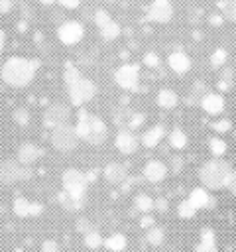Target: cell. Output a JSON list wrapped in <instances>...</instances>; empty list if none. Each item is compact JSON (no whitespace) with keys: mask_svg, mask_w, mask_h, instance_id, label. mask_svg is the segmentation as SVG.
<instances>
[{"mask_svg":"<svg viewBox=\"0 0 236 252\" xmlns=\"http://www.w3.org/2000/svg\"><path fill=\"white\" fill-rule=\"evenodd\" d=\"M39 69V59H28L22 55L8 57L0 67V79L10 87H26L33 81Z\"/></svg>","mask_w":236,"mask_h":252,"instance_id":"cell-2","label":"cell"},{"mask_svg":"<svg viewBox=\"0 0 236 252\" xmlns=\"http://www.w3.org/2000/svg\"><path fill=\"white\" fill-rule=\"evenodd\" d=\"M155 102L161 106V108H175L177 102H179V96L173 89H161L155 96Z\"/></svg>","mask_w":236,"mask_h":252,"instance_id":"cell-24","label":"cell"},{"mask_svg":"<svg viewBox=\"0 0 236 252\" xmlns=\"http://www.w3.org/2000/svg\"><path fill=\"white\" fill-rule=\"evenodd\" d=\"M208 20H210L212 26H220V24H222V16H220V14H212Z\"/></svg>","mask_w":236,"mask_h":252,"instance_id":"cell-46","label":"cell"},{"mask_svg":"<svg viewBox=\"0 0 236 252\" xmlns=\"http://www.w3.org/2000/svg\"><path fill=\"white\" fill-rule=\"evenodd\" d=\"M114 81L124 91H138L140 83V65L136 63H122L114 71Z\"/></svg>","mask_w":236,"mask_h":252,"instance_id":"cell-8","label":"cell"},{"mask_svg":"<svg viewBox=\"0 0 236 252\" xmlns=\"http://www.w3.org/2000/svg\"><path fill=\"white\" fill-rule=\"evenodd\" d=\"M85 244H87V248H98V246H104V238L100 236V232L94 228V230H90L88 234H85Z\"/></svg>","mask_w":236,"mask_h":252,"instance_id":"cell-32","label":"cell"},{"mask_svg":"<svg viewBox=\"0 0 236 252\" xmlns=\"http://www.w3.org/2000/svg\"><path fill=\"white\" fill-rule=\"evenodd\" d=\"M61 181H63V191L65 193L75 195V197H85L87 185H88V179H87V173L85 171L75 169V167H69V169L63 171Z\"/></svg>","mask_w":236,"mask_h":252,"instance_id":"cell-6","label":"cell"},{"mask_svg":"<svg viewBox=\"0 0 236 252\" xmlns=\"http://www.w3.org/2000/svg\"><path fill=\"white\" fill-rule=\"evenodd\" d=\"M155 209H157L159 213H165V211H167V201H165L163 197L157 199V201H155Z\"/></svg>","mask_w":236,"mask_h":252,"instance_id":"cell-45","label":"cell"},{"mask_svg":"<svg viewBox=\"0 0 236 252\" xmlns=\"http://www.w3.org/2000/svg\"><path fill=\"white\" fill-rule=\"evenodd\" d=\"M195 252H220L218 246H216V236H214L212 228L205 226V228L201 230V240H199Z\"/></svg>","mask_w":236,"mask_h":252,"instance_id":"cell-22","label":"cell"},{"mask_svg":"<svg viewBox=\"0 0 236 252\" xmlns=\"http://www.w3.org/2000/svg\"><path fill=\"white\" fill-rule=\"evenodd\" d=\"M177 215H179L181 219H193V217L197 215V209L193 207V203H191L189 199H183V201L177 205Z\"/></svg>","mask_w":236,"mask_h":252,"instance_id":"cell-31","label":"cell"},{"mask_svg":"<svg viewBox=\"0 0 236 252\" xmlns=\"http://www.w3.org/2000/svg\"><path fill=\"white\" fill-rule=\"evenodd\" d=\"M63 8H77L81 4V0H57Z\"/></svg>","mask_w":236,"mask_h":252,"instance_id":"cell-44","label":"cell"},{"mask_svg":"<svg viewBox=\"0 0 236 252\" xmlns=\"http://www.w3.org/2000/svg\"><path fill=\"white\" fill-rule=\"evenodd\" d=\"M144 63H146L148 67H157V65H159V55L153 53V51H148V53L144 55Z\"/></svg>","mask_w":236,"mask_h":252,"instance_id":"cell-38","label":"cell"},{"mask_svg":"<svg viewBox=\"0 0 236 252\" xmlns=\"http://www.w3.org/2000/svg\"><path fill=\"white\" fill-rule=\"evenodd\" d=\"M102 175H104V179H106L110 185H122V183L130 177V173H128V163L110 161V163L104 165Z\"/></svg>","mask_w":236,"mask_h":252,"instance_id":"cell-14","label":"cell"},{"mask_svg":"<svg viewBox=\"0 0 236 252\" xmlns=\"http://www.w3.org/2000/svg\"><path fill=\"white\" fill-rule=\"evenodd\" d=\"M140 224H142L144 228H151V226H155V220H153V217L144 215V217H142V220H140Z\"/></svg>","mask_w":236,"mask_h":252,"instance_id":"cell-42","label":"cell"},{"mask_svg":"<svg viewBox=\"0 0 236 252\" xmlns=\"http://www.w3.org/2000/svg\"><path fill=\"white\" fill-rule=\"evenodd\" d=\"M146 240H148L149 246H161L163 240H165V232H163V228L157 226V224L151 226V228H148V232H146Z\"/></svg>","mask_w":236,"mask_h":252,"instance_id":"cell-29","label":"cell"},{"mask_svg":"<svg viewBox=\"0 0 236 252\" xmlns=\"http://www.w3.org/2000/svg\"><path fill=\"white\" fill-rule=\"evenodd\" d=\"M14 8V0H0V14H8Z\"/></svg>","mask_w":236,"mask_h":252,"instance_id":"cell-41","label":"cell"},{"mask_svg":"<svg viewBox=\"0 0 236 252\" xmlns=\"http://www.w3.org/2000/svg\"><path fill=\"white\" fill-rule=\"evenodd\" d=\"M39 2H41L43 6H51V4H53V2H57V0H39Z\"/></svg>","mask_w":236,"mask_h":252,"instance_id":"cell-48","label":"cell"},{"mask_svg":"<svg viewBox=\"0 0 236 252\" xmlns=\"http://www.w3.org/2000/svg\"><path fill=\"white\" fill-rule=\"evenodd\" d=\"M232 128V122L228 120V118H220V120H214L212 122V130L216 132V134H224V132H228Z\"/></svg>","mask_w":236,"mask_h":252,"instance_id":"cell-35","label":"cell"},{"mask_svg":"<svg viewBox=\"0 0 236 252\" xmlns=\"http://www.w3.org/2000/svg\"><path fill=\"white\" fill-rule=\"evenodd\" d=\"M114 146H116V150H118L120 154L132 156V154L138 150L140 140H138V136L134 134V130L122 128V130H118V134H116V138H114Z\"/></svg>","mask_w":236,"mask_h":252,"instance_id":"cell-13","label":"cell"},{"mask_svg":"<svg viewBox=\"0 0 236 252\" xmlns=\"http://www.w3.org/2000/svg\"><path fill=\"white\" fill-rule=\"evenodd\" d=\"M12 118H14V122H16L18 126H26V124L30 122V112H28V108L18 106V108L14 110V114H12Z\"/></svg>","mask_w":236,"mask_h":252,"instance_id":"cell-34","label":"cell"},{"mask_svg":"<svg viewBox=\"0 0 236 252\" xmlns=\"http://www.w3.org/2000/svg\"><path fill=\"white\" fill-rule=\"evenodd\" d=\"M77 230L79 232H83V234H88L90 230H94V226H92V222L87 219V217H81V219H77Z\"/></svg>","mask_w":236,"mask_h":252,"instance_id":"cell-36","label":"cell"},{"mask_svg":"<svg viewBox=\"0 0 236 252\" xmlns=\"http://www.w3.org/2000/svg\"><path fill=\"white\" fill-rule=\"evenodd\" d=\"M104 246H106L110 252H122V250H126V246H128V238H126L122 232H114V234H110L108 238H104Z\"/></svg>","mask_w":236,"mask_h":252,"instance_id":"cell-25","label":"cell"},{"mask_svg":"<svg viewBox=\"0 0 236 252\" xmlns=\"http://www.w3.org/2000/svg\"><path fill=\"white\" fill-rule=\"evenodd\" d=\"M85 35V28L77 20H65L57 26V37L65 45H77Z\"/></svg>","mask_w":236,"mask_h":252,"instance_id":"cell-10","label":"cell"},{"mask_svg":"<svg viewBox=\"0 0 236 252\" xmlns=\"http://www.w3.org/2000/svg\"><path fill=\"white\" fill-rule=\"evenodd\" d=\"M163 136H165V128H163V124H153V126H149V128L142 134L140 142H142L146 148H155V146L161 142Z\"/></svg>","mask_w":236,"mask_h":252,"instance_id":"cell-21","label":"cell"},{"mask_svg":"<svg viewBox=\"0 0 236 252\" xmlns=\"http://www.w3.org/2000/svg\"><path fill=\"white\" fill-rule=\"evenodd\" d=\"M4 41H6V35H4V32L0 30V53H2V49H4Z\"/></svg>","mask_w":236,"mask_h":252,"instance_id":"cell-47","label":"cell"},{"mask_svg":"<svg viewBox=\"0 0 236 252\" xmlns=\"http://www.w3.org/2000/svg\"><path fill=\"white\" fill-rule=\"evenodd\" d=\"M63 81H65V89H67L69 100L75 106H83L85 102L92 100L94 94H96L94 83L88 77H85L81 73V69L69 59L63 65Z\"/></svg>","mask_w":236,"mask_h":252,"instance_id":"cell-1","label":"cell"},{"mask_svg":"<svg viewBox=\"0 0 236 252\" xmlns=\"http://www.w3.org/2000/svg\"><path fill=\"white\" fill-rule=\"evenodd\" d=\"M224 189H228L230 193H236V167H232V171H230V175L226 179V187Z\"/></svg>","mask_w":236,"mask_h":252,"instance_id":"cell-39","label":"cell"},{"mask_svg":"<svg viewBox=\"0 0 236 252\" xmlns=\"http://www.w3.org/2000/svg\"><path fill=\"white\" fill-rule=\"evenodd\" d=\"M77 134L83 142L90 144V146H100L106 142L108 138V128L104 124V120L92 112H88L87 108H81L77 112Z\"/></svg>","mask_w":236,"mask_h":252,"instance_id":"cell-3","label":"cell"},{"mask_svg":"<svg viewBox=\"0 0 236 252\" xmlns=\"http://www.w3.org/2000/svg\"><path fill=\"white\" fill-rule=\"evenodd\" d=\"M41 211H43L41 203H31L26 197L16 195V199H14V213L18 217H37V215H41Z\"/></svg>","mask_w":236,"mask_h":252,"instance_id":"cell-18","label":"cell"},{"mask_svg":"<svg viewBox=\"0 0 236 252\" xmlns=\"http://www.w3.org/2000/svg\"><path fill=\"white\" fill-rule=\"evenodd\" d=\"M41 252H59V246L55 240H45L41 244Z\"/></svg>","mask_w":236,"mask_h":252,"instance_id":"cell-40","label":"cell"},{"mask_svg":"<svg viewBox=\"0 0 236 252\" xmlns=\"http://www.w3.org/2000/svg\"><path fill=\"white\" fill-rule=\"evenodd\" d=\"M134 207H136V211H140V213L148 215L149 211H153V209H155V201H153L148 193H138V195L134 197Z\"/></svg>","mask_w":236,"mask_h":252,"instance_id":"cell-26","label":"cell"},{"mask_svg":"<svg viewBox=\"0 0 236 252\" xmlns=\"http://www.w3.org/2000/svg\"><path fill=\"white\" fill-rule=\"evenodd\" d=\"M191 203H193V207L199 211V209H208V207H212L214 205V199L210 197V193H208V189H205L203 185L201 187H195V189H191V193H189V197H187Z\"/></svg>","mask_w":236,"mask_h":252,"instance_id":"cell-20","label":"cell"},{"mask_svg":"<svg viewBox=\"0 0 236 252\" xmlns=\"http://www.w3.org/2000/svg\"><path fill=\"white\" fill-rule=\"evenodd\" d=\"M201 108L210 114V116H216L224 110V96L218 93V91H208L203 98H201Z\"/></svg>","mask_w":236,"mask_h":252,"instance_id":"cell-16","label":"cell"},{"mask_svg":"<svg viewBox=\"0 0 236 252\" xmlns=\"http://www.w3.org/2000/svg\"><path fill=\"white\" fill-rule=\"evenodd\" d=\"M94 24L98 26L102 39H106V41L116 39V37L120 35V32H122V30H120V24H118L116 20H112V16H110L106 10H102V8H98V10L94 12Z\"/></svg>","mask_w":236,"mask_h":252,"instance_id":"cell-11","label":"cell"},{"mask_svg":"<svg viewBox=\"0 0 236 252\" xmlns=\"http://www.w3.org/2000/svg\"><path fill=\"white\" fill-rule=\"evenodd\" d=\"M226 57H228V51L224 47H216L210 55V65L216 69V67H222L226 63Z\"/></svg>","mask_w":236,"mask_h":252,"instance_id":"cell-33","label":"cell"},{"mask_svg":"<svg viewBox=\"0 0 236 252\" xmlns=\"http://www.w3.org/2000/svg\"><path fill=\"white\" fill-rule=\"evenodd\" d=\"M144 177L149 181V183H159L167 177V165L161 161V159H149L146 165H144Z\"/></svg>","mask_w":236,"mask_h":252,"instance_id":"cell-17","label":"cell"},{"mask_svg":"<svg viewBox=\"0 0 236 252\" xmlns=\"http://www.w3.org/2000/svg\"><path fill=\"white\" fill-rule=\"evenodd\" d=\"M104 2H116V0H104Z\"/></svg>","mask_w":236,"mask_h":252,"instance_id":"cell-50","label":"cell"},{"mask_svg":"<svg viewBox=\"0 0 236 252\" xmlns=\"http://www.w3.org/2000/svg\"><path fill=\"white\" fill-rule=\"evenodd\" d=\"M232 165L222 158H210L199 167V181L205 189H224Z\"/></svg>","mask_w":236,"mask_h":252,"instance_id":"cell-4","label":"cell"},{"mask_svg":"<svg viewBox=\"0 0 236 252\" xmlns=\"http://www.w3.org/2000/svg\"><path fill=\"white\" fill-rule=\"evenodd\" d=\"M187 142H189V138H187V134H185L181 128H173V130L169 132V146H171V148L183 150V148L187 146Z\"/></svg>","mask_w":236,"mask_h":252,"instance_id":"cell-28","label":"cell"},{"mask_svg":"<svg viewBox=\"0 0 236 252\" xmlns=\"http://www.w3.org/2000/svg\"><path fill=\"white\" fill-rule=\"evenodd\" d=\"M181 165H183V159H181L179 156H175V158L171 159V169H173L175 173H179V171H181Z\"/></svg>","mask_w":236,"mask_h":252,"instance_id":"cell-43","label":"cell"},{"mask_svg":"<svg viewBox=\"0 0 236 252\" xmlns=\"http://www.w3.org/2000/svg\"><path fill=\"white\" fill-rule=\"evenodd\" d=\"M208 150H210L212 158H222V156L226 154L228 146H226V142H224L220 136H212V138L208 140Z\"/></svg>","mask_w":236,"mask_h":252,"instance_id":"cell-30","label":"cell"},{"mask_svg":"<svg viewBox=\"0 0 236 252\" xmlns=\"http://www.w3.org/2000/svg\"><path fill=\"white\" fill-rule=\"evenodd\" d=\"M167 65H169L175 73L183 75V73H187V71L191 69V57H189L185 51L175 49V51H171V53L167 55Z\"/></svg>","mask_w":236,"mask_h":252,"instance_id":"cell-19","label":"cell"},{"mask_svg":"<svg viewBox=\"0 0 236 252\" xmlns=\"http://www.w3.org/2000/svg\"><path fill=\"white\" fill-rule=\"evenodd\" d=\"M216 6L222 14V18H228L236 24V0H216Z\"/></svg>","mask_w":236,"mask_h":252,"instance_id":"cell-27","label":"cell"},{"mask_svg":"<svg viewBox=\"0 0 236 252\" xmlns=\"http://www.w3.org/2000/svg\"><path fill=\"white\" fill-rule=\"evenodd\" d=\"M69 118H71V110H69V106L63 104V102H51V104L43 110V114H41V122H43V126L49 128V130H55L57 126L67 124Z\"/></svg>","mask_w":236,"mask_h":252,"instance_id":"cell-9","label":"cell"},{"mask_svg":"<svg viewBox=\"0 0 236 252\" xmlns=\"http://www.w3.org/2000/svg\"><path fill=\"white\" fill-rule=\"evenodd\" d=\"M18 30H26V22H20L18 24Z\"/></svg>","mask_w":236,"mask_h":252,"instance_id":"cell-49","label":"cell"},{"mask_svg":"<svg viewBox=\"0 0 236 252\" xmlns=\"http://www.w3.org/2000/svg\"><path fill=\"white\" fill-rule=\"evenodd\" d=\"M144 120H146V116H144L142 112H134V114H132V118H130L128 130H138V128L144 124Z\"/></svg>","mask_w":236,"mask_h":252,"instance_id":"cell-37","label":"cell"},{"mask_svg":"<svg viewBox=\"0 0 236 252\" xmlns=\"http://www.w3.org/2000/svg\"><path fill=\"white\" fill-rule=\"evenodd\" d=\"M31 177V169L22 165L18 159H4L0 161V183L4 185H12L16 181H24Z\"/></svg>","mask_w":236,"mask_h":252,"instance_id":"cell-7","label":"cell"},{"mask_svg":"<svg viewBox=\"0 0 236 252\" xmlns=\"http://www.w3.org/2000/svg\"><path fill=\"white\" fill-rule=\"evenodd\" d=\"M59 203L65 211L69 213H75V211H81L83 205H85V197H75V195H69V193H59Z\"/></svg>","mask_w":236,"mask_h":252,"instance_id":"cell-23","label":"cell"},{"mask_svg":"<svg viewBox=\"0 0 236 252\" xmlns=\"http://www.w3.org/2000/svg\"><path fill=\"white\" fill-rule=\"evenodd\" d=\"M41 154H43V150H41L37 144H33V142H22V144L18 146L16 159H18L22 165L30 167L31 163H35V161L41 158Z\"/></svg>","mask_w":236,"mask_h":252,"instance_id":"cell-15","label":"cell"},{"mask_svg":"<svg viewBox=\"0 0 236 252\" xmlns=\"http://www.w3.org/2000/svg\"><path fill=\"white\" fill-rule=\"evenodd\" d=\"M146 16L151 22L167 24L173 18V4H171V0H151L148 10H146Z\"/></svg>","mask_w":236,"mask_h":252,"instance_id":"cell-12","label":"cell"},{"mask_svg":"<svg viewBox=\"0 0 236 252\" xmlns=\"http://www.w3.org/2000/svg\"><path fill=\"white\" fill-rule=\"evenodd\" d=\"M79 134H77V128L67 122V124H61L57 126L55 130H51V146L59 152H71L77 148L79 144Z\"/></svg>","mask_w":236,"mask_h":252,"instance_id":"cell-5","label":"cell"}]
</instances>
